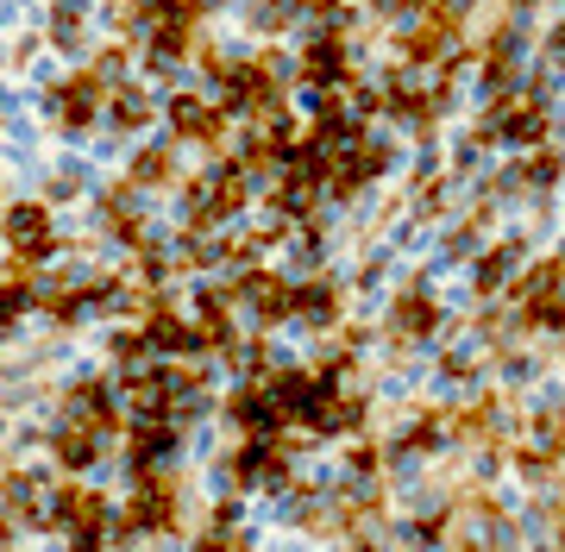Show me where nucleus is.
<instances>
[{
	"label": "nucleus",
	"mask_w": 565,
	"mask_h": 552,
	"mask_svg": "<svg viewBox=\"0 0 565 552\" xmlns=\"http://www.w3.org/2000/svg\"><path fill=\"white\" fill-rule=\"evenodd\" d=\"M7 232H13V246L39 251V246H44V207H20V214L7 220Z\"/></svg>",
	"instance_id": "1"
},
{
	"label": "nucleus",
	"mask_w": 565,
	"mask_h": 552,
	"mask_svg": "<svg viewBox=\"0 0 565 552\" xmlns=\"http://www.w3.org/2000/svg\"><path fill=\"white\" fill-rule=\"evenodd\" d=\"M88 101H95V88H88V83H82V88H70V95H63V120H70V126H82L88 113H95Z\"/></svg>",
	"instance_id": "2"
},
{
	"label": "nucleus",
	"mask_w": 565,
	"mask_h": 552,
	"mask_svg": "<svg viewBox=\"0 0 565 552\" xmlns=\"http://www.w3.org/2000/svg\"><path fill=\"white\" fill-rule=\"evenodd\" d=\"M170 113H177V126H182V132H214V120H207V113H202L195 101H177Z\"/></svg>",
	"instance_id": "3"
},
{
	"label": "nucleus",
	"mask_w": 565,
	"mask_h": 552,
	"mask_svg": "<svg viewBox=\"0 0 565 552\" xmlns=\"http://www.w3.org/2000/svg\"><path fill=\"white\" fill-rule=\"evenodd\" d=\"M308 69H315V76H340V44H315V51H308Z\"/></svg>",
	"instance_id": "4"
},
{
	"label": "nucleus",
	"mask_w": 565,
	"mask_h": 552,
	"mask_svg": "<svg viewBox=\"0 0 565 552\" xmlns=\"http://www.w3.org/2000/svg\"><path fill=\"white\" fill-rule=\"evenodd\" d=\"M302 314H308V321H327V314H333V289H308Z\"/></svg>",
	"instance_id": "5"
},
{
	"label": "nucleus",
	"mask_w": 565,
	"mask_h": 552,
	"mask_svg": "<svg viewBox=\"0 0 565 552\" xmlns=\"http://www.w3.org/2000/svg\"><path fill=\"white\" fill-rule=\"evenodd\" d=\"M63 458H70V465H88V458H95V440H88V433H70V440H63Z\"/></svg>",
	"instance_id": "6"
},
{
	"label": "nucleus",
	"mask_w": 565,
	"mask_h": 552,
	"mask_svg": "<svg viewBox=\"0 0 565 552\" xmlns=\"http://www.w3.org/2000/svg\"><path fill=\"white\" fill-rule=\"evenodd\" d=\"M403 327H408V333H427V327H434L427 302H403Z\"/></svg>",
	"instance_id": "7"
},
{
	"label": "nucleus",
	"mask_w": 565,
	"mask_h": 552,
	"mask_svg": "<svg viewBox=\"0 0 565 552\" xmlns=\"http://www.w3.org/2000/svg\"><path fill=\"white\" fill-rule=\"evenodd\" d=\"M145 120V101L139 95H120V126H139Z\"/></svg>",
	"instance_id": "8"
}]
</instances>
